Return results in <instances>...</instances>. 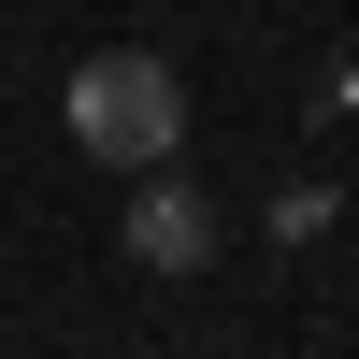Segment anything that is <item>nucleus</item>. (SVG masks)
I'll return each mask as SVG.
<instances>
[{"mask_svg":"<svg viewBox=\"0 0 359 359\" xmlns=\"http://www.w3.org/2000/svg\"><path fill=\"white\" fill-rule=\"evenodd\" d=\"M72 144L101 172H172V144H187V86H172V57L144 43H101L72 72Z\"/></svg>","mask_w":359,"mask_h":359,"instance_id":"f257e3e1","label":"nucleus"},{"mask_svg":"<svg viewBox=\"0 0 359 359\" xmlns=\"http://www.w3.org/2000/svg\"><path fill=\"white\" fill-rule=\"evenodd\" d=\"M130 259H144V273H201V259H216V201L172 187V172H144V187H130Z\"/></svg>","mask_w":359,"mask_h":359,"instance_id":"f03ea898","label":"nucleus"}]
</instances>
